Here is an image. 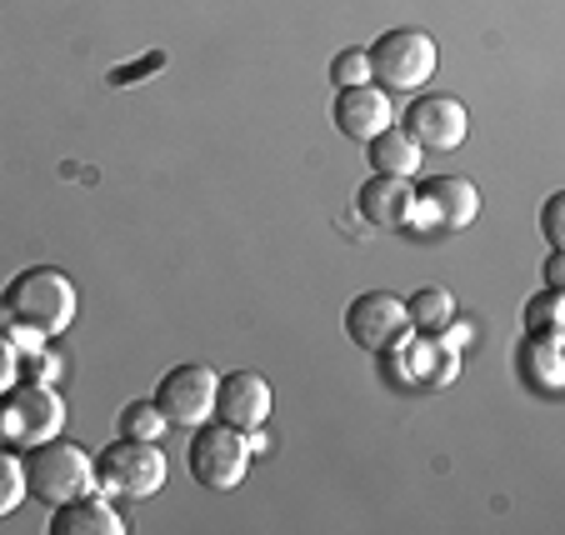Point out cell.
<instances>
[{"label": "cell", "mask_w": 565, "mask_h": 535, "mask_svg": "<svg viewBox=\"0 0 565 535\" xmlns=\"http://www.w3.org/2000/svg\"><path fill=\"white\" fill-rule=\"evenodd\" d=\"M215 386H221V375H215L205 361L171 365L156 386V406L166 410L171 426L195 430V426H205V420H215Z\"/></svg>", "instance_id": "obj_7"}, {"label": "cell", "mask_w": 565, "mask_h": 535, "mask_svg": "<svg viewBox=\"0 0 565 535\" xmlns=\"http://www.w3.org/2000/svg\"><path fill=\"white\" fill-rule=\"evenodd\" d=\"M166 410L156 406V400H130L126 410H120V436H130V440H160L166 436Z\"/></svg>", "instance_id": "obj_18"}, {"label": "cell", "mask_w": 565, "mask_h": 535, "mask_svg": "<svg viewBox=\"0 0 565 535\" xmlns=\"http://www.w3.org/2000/svg\"><path fill=\"white\" fill-rule=\"evenodd\" d=\"M545 286H555V290L565 286V256H561V250H551V256H545Z\"/></svg>", "instance_id": "obj_25"}, {"label": "cell", "mask_w": 565, "mask_h": 535, "mask_svg": "<svg viewBox=\"0 0 565 535\" xmlns=\"http://www.w3.org/2000/svg\"><path fill=\"white\" fill-rule=\"evenodd\" d=\"M345 335H351L365 355L395 351V345L411 335L406 300L391 296V290H361V296L345 306Z\"/></svg>", "instance_id": "obj_8"}, {"label": "cell", "mask_w": 565, "mask_h": 535, "mask_svg": "<svg viewBox=\"0 0 565 535\" xmlns=\"http://www.w3.org/2000/svg\"><path fill=\"white\" fill-rule=\"evenodd\" d=\"M406 315H411V331L416 335H446L450 321H456V296L440 286H420L416 296L406 300Z\"/></svg>", "instance_id": "obj_17"}, {"label": "cell", "mask_w": 565, "mask_h": 535, "mask_svg": "<svg viewBox=\"0 0 565 535\" xmlns=\"http://www.w3.org/2000/svg\"><path fill=\"white\" fill-rule=\"evenodd\" d=\"M51 535H126V521H120L116 505L90 491V495H75V501L55 505Z\"/></svg>", "instance_id": "obj_15"}, {"label": "cell", "mask_w": 565, "mask_h": 535, "mask_svg": "<svg viewBox=\"0 0 565 535\" xmlns=\"http://www.w3.org/2000/svg\"><path fill=\"white\" fill-rule=\"evenodd\" d=\"M96 481L100 491L110 495H126V501H150L156 491H166L171 481V461L156 440H110L106 450L96 456Z\"/></svg>", "instance_id": "obj_5"}, {"label": "cell", "mask_w": 565, "mask_h": 535, "mask_svg": "<svg viewBox=\"0 0 565 535\" xmlns=\"http://www.w3.org/2000/svg\"><path fill=\"white\" fill-rule=\"evenodd\" d=\"M270 406H276V396H270V381L260 371H231L215 386V420L235 430H260L270 420Z\"/></svg>", "instance_id": "obj_11"}, {"label": "cell", "mask_w": 565, "mask_h": 535, "mask_svg": "<svg viewBox=\"0 0 565 535\" xmlns=\"http://www.w3.org/2000/svg\"><path fill=\"white\" fill-rule=\"evenodd\" d=\"M406 130L420 150H460L466 146L470 116L456 96H446V90H420V96L406 106Z\"/></svg>", "instance_id": "obj_10"}, {"label": "cell", "mask_w": 565, "mask_h": 535, "mask_svg": "<svg viewBox=\"0 0 565 535\" xmlns=\"http://www.w3.org/2000/svg\"><path fill=\"white\" fill-rule=\"evenodd\" d=\"M6 325H21L35 335H65L75 325L81 311V296H75V280L61 266H31L15 280H6Z\"/></svg>", "instance_id": "obj_1"}, {"label": "cell", "mask_w": 565, "mask_h": 535, "mask_svg": "<svg viewBox=\"0 0 565 535\" xmlns=\"http://www.w3.org/2000/svg\"><path fill=\"white\" fill-rule=\"evenodd\" d=\"M365 55H371V81L381 90H391V96H420L436 81V65H440L436 41L426 31H416V25L385 31Z\"/></svg>", "instance_id": "obj_3"}, {"label": "cell", "mask_w": 565, "mask_h": 535, "mask_svg": "<svg viewBox=\"0 0 565 535\" xmlns=\"http://www.w3.org/2000/svg\"><path fill=\"white\" fill-rule=\"evenodd\" d=\"M25 495H31V491H25V466H21V456H15L11 446H0V521L21 511Z\"/></svg>", "instance_id": "obj_20"}, {"label": "cell", "mask_w": 565, "mask_h": 535, "mask_svg": "<svg viewBox=\"0 0 565 535\" xmlns=\"http://www.w3.org/2000/svg\"><path fill=\"white\" fill-rule=\"evenodd\" d=\"M21 381V351H15V341L6 331H0V396Z\"/></svg>", "instance_id": "obj_23"}, {"label": "cell", "mask_w": 565, "mask_h": 535, "mask_svg": "<svg viewBox=\"0 0 565 535\" xmlns=\"http://www.w3.org/2000/svg\"><path fill=\"white\" fill-rule=\"evenodd\" d=\"M25 466V491L35 495L41 505H65L75 501V495H90L100 491L96 481V456H86V450L75 446V440H45V446H31L21 456Z\"/></svg>", "instance_id": "obj_2"}, {"label": "cell", "mask_w": 565, "mask_h": 535, "mask_svg": "<svg viewBox=\"0 0 565 535\" xmlns=\"http://www.w3.org/2000/svg\"><path fill=\"white\" fill-rule=\"evenodd\" d=\"M480 215V191L466 175H430L426 185H416V225L411 231H466Z\"/></svg>", "instance_id": "obj_9"}, {"label": "cell", "mask_w": 565, "mask_h": 535, "mask_svg": "<svg viewBox=\"0 0 565 535\" xmlns=\"http://www.w3.org/2000/svg\"><path fill=\"white\" fill-rule=\"evenodd\" d=\"M521 375H525V386L541 390L545 400L561 396L565 386V351H561V331H541V335H525L521 341Z\"/></svg>", "instance_id": "obj_14"}, {"label": "cell", "mask_w": 565, "mask_h": 535, "mask_svg": "<svg viewBox=\"0 0 565 535\" xmlns=\"http://www.w3.org/2000/svg\"><path fill=\"white\" fill-rule=\"evenodd\" d=\"M335 126H341V136L351 140H375L385 126H395V106H391V90H381L375 81H365V86H345L335 90Z\"/></svg>", "instance_id": "obj_13"}, {"label": "cell", "mask_w": 565, "mask_h": 535, "mask_svg": "<svg viewBox=\"0 0 565 535\" xmlns=\"http://www.w3.org/2000/svg\"><path fill=\"white\" fill-rule=\"evenodd\" d=\"M525 335H541V331H561L565 325V296L555 286H545L541 296L525 300Z\"/></svg>", "instance_id": "obj_19"}, {"label": "cell", "mask_w": 565, "mask_h": 535, "mask_svg": "<svg viewBox=\"0 0 565 535\" xmlns=\"http://www.w3.org/2000/svg\"><path fill=\"white\" fill-rule=\"evenodd\" d=\"M0 331H6V296H0Z\"/></svg>", "instance_id": "obj_26"}, {"label": "cell", "mask_w": 565, "mask_h": 535, "mask_svg": "<svg viewBox=\"0 0 565 535\" xmlns=\"http://www.w3.org/2000/svg\"><path fill=\"white\" fill-rule=\"evenodd\" d=\"M160 65H166V55H146V61L140 65H116V71H110V86H140V75H150V71H160Z\"/></svg>", "instance_id": "obj_24"}, {"label": "cell", "mask_w": 565, "mask_h": 535, "mask_svg": "<svg viewBox=\"0 0 565 535\" xmlns=\"http://www.w3.org/2000/svg\"><path fill=\"white\" fill-rule=\"evenodd\" d=\"M371 81V55L365 51H341L331 61V86L345 90V86H365Z\"/></svg>", "instance_id": "obj_21"}, {"label": "cell", "mask_w": 565, "mask_h": 535, "mask_svg": "<svg viewBox=\"0 0 565 535\" xmlns=\"http://www.w3.org/2000/svg\"><path fill=\"white\" fill-rule=\"evenodd\" d=\"M541 231H545V246H551V250H565V191L545 195V205H541Z\"/></svg>", "instance_id": "obj_22"}, {"label": "cell", "mask_w": 565, "mask_h": 535, "mask_svg": "<svg viewBox=\"0 0 565 535\" xmlns=\"http://www.w3.org/2000/svg\"><path fill=\"white\" fill-rule=\"evenodd\" d=\"M65 430V400L51 381H15L0 396V446L31 450Z\"/></svg>", "instance_id": "obj_4"}, {"label": "cell", "mask_w": 565, "mask_h": 535, "mask_svg": "<svg viewBox=\"0 0 565 535\" xmlns=\"http://www.w3.org/2000/svg\"><path fill=\"white\" fill-rule=\"evenodd\" d=\"M250 456L256 450H250L246 430L225 426V420H205V426H195L185 466H191V481H201L205 491H235L250 471Z\"/></svg>", "instance_id": "obj_6"}, {"label": "cell", "mask_w": 565, "mask_h": 535, "mask_svg": "<svg viewBox=\"0 0 565 535\" xmlns=\"http://www.w3.org/2000/svg\"><path fill=\"white\" fill-rule=\"evenodd\" d=\"M355 211L375 225V231H411L416 225V185L411 175H381L361 181L355 191Z\"/></svg>", "instance_id": "obj_12"}, {"label": "cell", "mask_w": 565, "mask_h": 535, "mask_svg": "<svg viewBox=\"0 0 565 535\" xmlns=\"http://www.w3.org/2000/svg\"><path fill=\"white\" fill-rule=\"evenodd\" d=\"M365 150H371V165L381 175H411V181H416L420 161H426V150L411 140L406 126H385L375 140H365Z\"/></svg>", "instance_id": "obj_16"}]
</instances>
